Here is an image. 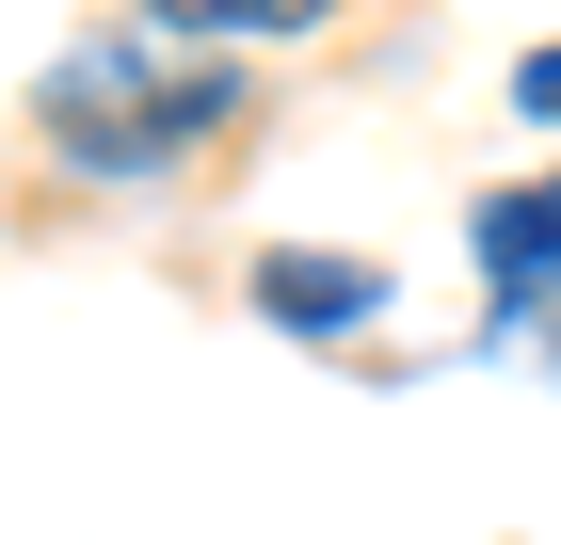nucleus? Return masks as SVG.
<instances>
[{
    "mask_svg": "<svg viewBox=\"0 0 561 545\" xmlns=\"http://www.w3.org/2000/svg\"><path fill=\"white\" fill-rule=\"evenodd\" d=\"M241 113V81L225 65H193V48H161V33H96L65 81H48V145L81 177H145V161H176L193 128H225Z\"/></svg>",
    "mask_w": 561,
    "mask_h": 545,
    "instance_id": "f257e3e1",
    "label": "nucleus"
},
{
    "mask_svg": "<svg viewBox=\"0 0 561 545\" xmlns=\"http://www.w3.org/2000/svg\"><path fill=\"white\" fill-rule=\"evenodd\" d=\"M481 289H497V337L561 353V193H497L481 209Z\"/></svg>",
    "mask_w": 561,
    "mask_h": 545,
    "instance_id": "f03ea898",
    "label": "nucleus"
},
{
    "mask_svg": "<svg viewBox=\"0 0 561 545\" xmlns=\"http://www.w3.org/2000/svg\"><path fill=\"white\" fill-rule=\"evenodd\" d=\"M257 305H273V321H305V337H337V321H369L386 289H369L353 257H273V273H257Z\"/></svg>",
    "mask_w": 561,
    "mask_h": 545,
    "instance_id": "7ed1b4c3",
    "label": "nucleus"
},
{
    "mask_svg": "<svg viewBox=\"0 0 561 545\" xmlns=\"http://www.w3.org/2000/svg\"><path fill=\"white\" fill-rule=\"evenodd\" d=\"M145 16H193V33H305L321 0H145Z\"/></svg>",
    "mask_w": 561,
    "mask_h": 545,
    "instance_id": "20e7f679",
    "label": "nucleus"
},
{
    "mask_svg": "<svg viewBox=\"0 0 561 545\" xmlns=\"http://www.w3.org/2000/svg\"><path fill=\"white\" fill-rule=\"evenodd\" d=\"M514 96H529V113H561V48H529V65H514Z\"/></svg>",
    "mask_w": 561,
    "mask_h": 545,
    "instance_id": "39448f33",
    "label": "nucleus"
}]
</instances>
